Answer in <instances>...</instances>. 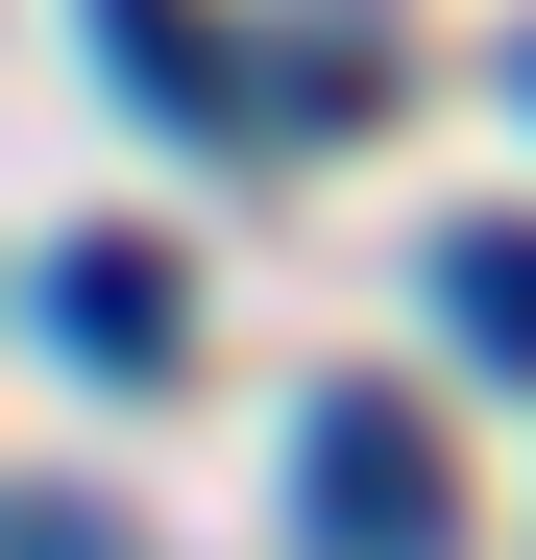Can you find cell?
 Masks as SVG:
<instances>
[{"label":"cell","instance_id":"cell-1","mask_svg":"<svg viewBox=\"0 0 536 560\" xmlns=\"http://www.w3.org/2000/svg\"><path fill=\"white\" fill-rule=\"evenodd\" d=\"M293 512H317V560H464V488H439V439L391 390H317L293 415Z\"/></svg>","mask_w":536,"mask_h":560},{"label":"cell","instance_id":"cell-2","mask_svg":"<svg viewBox=\"0 0 536 560\" xmlns=\"http://www.w3.org/2000/svg\"><path fill=\"white\" fill-rule=\"evenodd\" d=\"M171 317H196V293H171V244H49V341L98 365V390H147Z\"/></svg>","mask_w":536,"mask_h":560},{"label":"cell","instance_id":"cell-3","mask_svg":"<svg viewBox=\"0 0 536 560\" xmlns=\"http://www.w3.org/2000/svg\"><path fill=\"white\" fill-rule=\"evenodd\" d=\"M415 293H439V341H464V365H512V390H536V220H439Z\"/></svg>","mask_w":536,"mask_h":560},{"label":"cell","instance_id":"cell-4","mask_svg":"<svg viewBox=\"0 0 536 560\" xmlns=\"http://www.w3.org/2000/svg\"><path fill=\"white\" fill-rule=\"evenodd\" d=\"M98 49H123V73H147V98H171V122H220V98H244V73H220V49H196V0H98Z\"/></svg>","mask_w":536,"mask_h":560},{"label":"cell","instance_id":"cell-5","mask_svg":"<svg viewBox=\"0 0 536 560\" xmlns=\"http://www.w3.org/2000/svg\"><path fill=\"white\" fill-rule=\"evenodd\" d=\"M0 560H123V512L98 488H0Z\"/></svg>","mask_w":536,"mask_h":560},{"label":"cell","instance_id":"cell-6","mask_svg":"<svg viewBox=\"0 0 536 560\" xmlns=\"http://www.w3.org/2000/svg\"><path fill=\"white\" fill-rule=\"evenodd\" d=\"M512 98H536V49H512Z\"/></svg>","mask_w":536,"mask_h":560}]
</instances>
